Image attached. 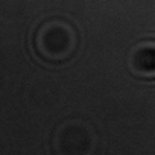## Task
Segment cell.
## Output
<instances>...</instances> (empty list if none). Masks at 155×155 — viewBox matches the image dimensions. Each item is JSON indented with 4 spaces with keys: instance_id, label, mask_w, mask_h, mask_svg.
Returning <instances> with one entry per match:
<instances>
[{
    "instance_id": "cell-1",
    "label": "cell",
    "mask_w": 155,
    "mask_h": 155,
    "mask_svg": "<svg viewBox=\"0 0 155 155\" xmlns=\"http://www.w3.org/2000/svg\"><path fill=\"white\" fill-rule=\"evenodd\" d=\"M73 31L64 23H49L41 28L37 37V46L41 55L52 61L64 59L73 50Z\"/></svg>"
},
{
    "instance_id": "cell-2",
    "label": "cell",
    "mask_w": 155,
    "mask_h": 155,
    "mask_svg": "<svg viewBox=\"0 0 155 155\" xmlns=\"http://www.w3.org/2000/svg\"><path fill=\"white\" fill-rule=\"evenodd\" d=\"M131 68L141 76H155V43L138 46L131 55Z\"/></svg>"
}]
</instances>
